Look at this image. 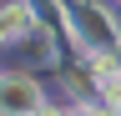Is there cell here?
Here are the masks:
<instances>
[{
	"label": "cell",
	"instance_id": "3",
	"mask_svg": "<svg viewBox=\"0 0 121 116\" xmlns=\"http://www.w3.org/2000/svg\"><path fill=\"white\" fill-rule=\"evenodd\" d=\"M81 116H111V111H106V106H91V111H81Z\"/></svg>",
	"mask_w": 121,
	"mask_h": 116
},
{
	"label": "cell",
	"instance_id": "4",
	"mask_svg": "<svg viewBox=\"0 0 121 116\" xmlns=\"http://www.w3.org/2000/svg\"><path fill=\"white\" fill-rule=\"evenodd\" d=\"M30 116H60V111H45V106H35V111H30Z\"/></svg>",
	"mask_w": 121,
	"mask_h": 116
},
{
	"label": "cell",
	"instance_id": "1",
	"mask_svg": "<svg viewBox=\"0 0 121 116\" xmlns=\"http://www.w3.org/2000/svg\"><path fill=\"white\" fill-rule=\"evenodd\" d=\"M40 106V91L30 81H0V111H10V116H30Z\"/></svg>",
	"mask_w": 121,
	"mask_h": 116
},
{
	"label": "cell",
	"instance_id": "2",
	"mask_svg": "<svg viewBox=\"0 0 121 116\" xmlns=\"http://www.w3.org/2000/svg\"><path fill=\"white\" fill-rule=\"evenodd\" d=\"M25 30H30V5H20V0L0 5V40H15Z\"/></svg>",
	"mask_w": 121,
	"mask_h": 116
}]
</instances>
